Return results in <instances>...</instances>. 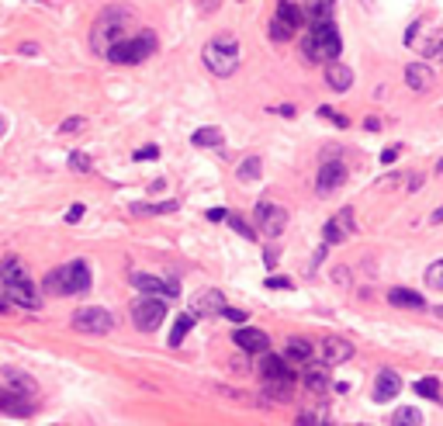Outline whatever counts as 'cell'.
<instances>
[{
	"instance_id": "cell-6",
	"label": "cell",
	"mask_w": 443,
	"mask_h": 426,
	"mask_svg": "<svg viewBox=\"0 0 443 426\" xmlns=\"http://www.w3.org/2000/svg\"><path fill=\"white\" fill-rule=\"evenodd\" d=\"M264 388L267 395H274L277 402L291 398V388H295V371L288 364V357H277V354H264Z\"/></svg>"
},
{
	"instance_id": "cell-40",
	"label": "cell",
	"mask_w": 443,
	"mask_h": 426,
	"mask_svg": "<svg viewBox=\"0 0 443 426\" xmlns=\"http://www.w3.org/2000/svg\"><path fill=\"white\" fill-rule=\"evenodd\" d=\"M156 156H159V149H156V146H146V149H139V153H135V159H156Z\"/></svg>"
},
{
	"instance_id": "cell-10",
	"label": "cell",
	"mask_w": 443,
	"mask_h": 426,
	"mask_svg": "<svg viewBox=\"0 0 443 426\" xmlns=\"http://www.w3.org/2000/svg\"><path fill=\"white\" fill-rule=\"evenodd\" d=\"M346 184V163H339V159H333V163H322L319 166V180H315V191L322 194V197H329L336 187H343Z\"/></svg>"
},
{
	"instance_id": "cell-20",
	"label": "cell",
	"mask_w": 443,
	"mask_h": 426,
	"mask_svg": "<svg viewBox=\"0 0 443 426\" xmlns=\"http://www.w3.org/2000/svg\"><path fill=\"white\" fill-rule=\"evenodd\" d=\"M333 14H336V0H312L308 4L312 21H333Z\"/></svg>"
},
{
	"instance_id": "cell-35",
	"label": "cell",
	"mask_w": 443,
	"mask_h": 426,
	"mask_svg": "<svg viewBox=\"0 0 443 426\" xmlns=\"http://www.w3.org/2000/svg\"><path fill=\"white\" fill-rule=\"evenodd\" d=\"M298 423H302V426H319V423H326V416L308 409V412H302V416H298Z\"/></svg>"
},
{
	"instance_id": "cell-22",
	"label": "cell",
	"mask_w": 443,
	"mask_h": 426,
	"mask_svg": "<svg viewBox=\"0 0 443 426\" xmlns=\"http://www.w3.org/2000/svg\"><path fill=\"white\" fill-rule=\"evenodd\" d=\"M260 173H264V163H260L257 156L243 159V163H239V170H236V177H239L243 184H250V180H260Z\"/></svg>"
},
{
	"instance_id": "cell-13",
	"label": "cell",
	"mask_w": 443,
	"mask_h": 426,
	"mask_svg": "<svg viewBox=\"0 0 443 426\" xmlns=\"http://www.w3.org/2000/svg\"><path fill=\"white\" fill-rule=\"evenodd\" d=\"M353 357V343L343 340V336H326L322 340V364L326 367H336V364H346Z\"/></svg>"
},
{
	"instance_id": "cell-24",
	"label": "cell",
	"mask_w": 443,
	"mask_h": 426,
	"mask_svg": "<svg viewBox=\"0 0 443 426\" xmlns=\"http://www.w3.org/2000/svg\"><path fill=\"white\" fill-rule=\"evenodd\" d=\"M284 357H288V360H308V357H312V343L295 336V340H288V350H284Z\"/></svg>"
},
{
	"instance_id": "cell-26",
	"label": "cell",
	"mask_w": 443,
	"mask_h": 426,
	"mask_svg": "<svg viewBox=\"0 0 443 426\" xmlns=\"http://www.w3.org/2000/svg\"><path fill=\"white\" fill-rule=\"evenodd\" d=\"M277 18H284V21H288V25H295V28H302V21H305V18H302V11L291 4V0H281V4H277Z\"/></svg>"
},
{
	"instance_id": "cell-23",
	"label": "cell",
	"mask_w": 443,
	"mask_h": 426,
	"mask_svg": "<svg viewBox=\"0 0 443 426\" xmlns=\"http://www.w3.org/2000/svg\"><path fill=\"white\" fill-rule=\"evenodd\" d=\"M190 142H194V146H204V149H211V146H222V132H218V128H194Z\"/></svg>"
},
{
	"instance_id": "cell-28",
	"label": "cell",
	"mask_w": 443,
	"mask_h": 426,
	"mask_svg": "<svg viewBox=\"0 0 443 426\" xmlns=\"http://www.w3.org/2000/svg\"><path fill=\"white\" fill-rule=\"evenodd\" d=\"M388 423H391V426H402V423H405V426H419V423H422V412H419V409H398Z\"/></svg>"
},
{
	"instance_id": "cell-7",
	"label": "cell",
	"mask_w": 443,
	"mask_h": 426,
	"mask_svg": "<svg viewBox=\"0 0 443 426\" xmlns=\"http://www.w3.org/2000/svg\"><path fill=\"white\" fill-rule=\"evenodd\" d=\"M163 319H166V302L159 295H146L142 291V298L132 302V322H135L139 333H156L163 326Z\"/></svg>"
},
{
	"instance_id": "cell-41",
	"label": "cell",
	"mask_w": 443,
	"mask_h": 426,
	"mask_svg": "<svg viewBox=\"0 0 443 426\" xmlns=\"http://www.w3.org/2000/svg\"><path fill=\"white\" fill-rule=\"evenodd\" d=\"M80 215H83V204H73V208L66 211V222H77Z\"/></svg>"
},
{
	"instance_id": "cell-16",
	"label": "cell",
	"mask_w": 443,
	"mask_h": 426,
	"mask_svg": "<svg viewBox=\"0 0 443 426\" xmlns=\"http://www.w3.org/2000/svg\"><path fill=\"white\" fill-rule=\"evenodd\" d=\"M4 288H8V298H11V302H18V305H25V309H35V305H39V295H35V288H32L28 278L8 281Z\"/></svg>"
},
{
	"instance_id": "cell-44",
	"label": "cell",
	"mask_w": 443,
	"mask_h": 426,
	"mask_svg": "<svg viewBox=\"0 0 443 426\" xmlns=\"http://www.w3.org/2000/svg\"><path fill=\"white\" fill-rule=\"evenodd\" d=\"M267 288H291L288 278H267Z\"/></svg>"
},
{
	"instance_id": "cell-43",
	"label": "cell",
	"mask_w": 443,
	"mask_h": 426,
	"mask_svg": "<svg viewBox=\"0 0 443 426\" xmlns=\"http://www.w3.org/2000/svg\"><path fill=\"white\" fill-rule=\"evenodd\" d=\"M277 257H281V250H274V246H270V250L264 253V264H267V267H274V264H277Z\"/></svg>"
},
{
	"instance_id": "cell-4",
	"label": "cell",
	"mask_w": 443,
	"mask_h": 426,
	"mask_svg": "<svg viewBox=\"0 0 443 426\" xmlns=\"http://www.w3.org/2000/svg\"><path fill=\"white\" fill-rule=\"evenodd\" d=\"M201 59L204 66L215 73V77H233L236 66H239V46L233 35H215L204 49H201Z\"/></svg>"
},
{
	"instance_id": "cell-38",
	"label": "cell",
	"mask_w": 443,
	"mask_h": 426,
	"mask_svg": "<svg viewBox=\"0 0 443 426\" xmlns=\"http://www.w3.org/2000/svg\"><path fill=\"white\" fill-rule=\"evenodd\" d=\"M208 219H211V222H226V219H229V211H226V208H211V211H208Z\"/></svg>"
},
{
	"instance_id": "cell-42",
	"label": "cell",
	"mask_w": 443,
	"mask_h": 426,
	"mask_svg": "<svg viewBox=\"0 0 443 426\" xmlns=\"http://www.w3.org/2000/svg\"><path fill=\"white\" fill-rule=\"evenodd\" d=\"M395 159H398V146H391V149L381 153V163H395Z\"/></svg>"
},
{
	"instance_id": "cell-48",
	"label": "cell",
	"mask_w": 443,
	"mask_h": 426,
	"mask_svg": "<svg viewBox=\"0 0 443 426\" xmlns=\"http://www.w3.org/2000/svg\"><path fill=\"white\" fill-rule=\"evenodd\" d=\"M4 309H8V298H4V295H0V312H4Z\"/></svg>"
},
{
	"instance_id": "cell-39",
	"label": "cell",
	"mask_w": 443,
	"mask_h": 426,
	"mask_svg": "<svg viewBox=\"0 0 443 426\" xmlns=\"http://www.w3.org/2000/svg\"><path fill=\"white\" fill-rule=\"evenodd\" d=\"M80 125H83V118H66V122L59 125V132H77Z\"/></svg>"
},
{
	"instance_id": "cell-15",
	"label": "cell",
	"mask_w": 443,
	"mask_h": 426,
	"mask_svg": "<svg viewBox=\"0 0 443 426\" xmlns=\"http://www.w3.org/2000/svg\"><path fill=\"white\" fill-rule=\"evenodd\" d=\"M326 84H329V87L336 90V94H346V90L353 87V70L333 59V63L326 66Z\"/></svg>"
},
{
	"instance_id": "cell-31",
	"label": "cell",
	"mask_w": 443,
	"mask_h": 426,
	"mask_svg": "<svg viewBox=\"0 0 443 426\" xmlns=\"http://www.w3.org/2000/svg\"><path fill=\"white\" fill-rule=\"evenodd\" d=\"M322 236H326V243H343L350 233H346V229H343L336 219H329V222H326V229H322Z\"/></svg>"
},
{
	"instance_id": "cell-14",
	"label": "cell",
	"mask_w": 443,
	"mask_h": 426,
	"mask_svg": "<svg viewBox=\"0 0 443 426\" xmlns=\"http://www.w3.org/2000/svg\"><path fill=\"white\" fill-rule=\"evenodd\" d=\"M398 391H402V378H398L395 371H381V374L374 378V391H371V398H374V402H391Z\"/></svg>"
},
{
	"instance_id": "cell-30",
	"label": "cell",
	"mask_w": 443,
	"mask_h": 426,
	"mask_svg": "<svg viewBox=\"0 0 443 426\" xmlns=\"http://www.w3.org/2000/svg\"><path fill=\"white\" fill-rule=\"evenodd\" d=\"M426 284H429L433 291H443V260H436V264L426 267Z\"/></svg>"
},
{
	"instance_id": "cell-27",
	"label": "cell",
	"mask_w": 443,
	"mask_h": 426,
	"mask_svg": "<svg viewBox=\"0 0 443 426\" xmlns=\"http://www.w3.org/2000/svg\"><path fill=\"white\" fill-rule=\"evenodd\" d=\"M291 35H295V25H288L284 18L274 14V21H270V39H274V42H288Z\"/></svg>"
},
{
	"instance_id": "cell-25",
	"label": "cell",
	"mask_w": 443,
	"mask_h": 426,
	"mask_svg": "<svg viewBox=\"0 0 443 426\" xmlns=\"http://www.w3.org/2000/svg\"><path fill=\"white\" fill-rule=\"evenodd\" d=\"M194 319H197V316L190 312V316H180V319L173 322V333H170V343H173V347H180V343H184V336L190 333V326H194Z\"/></svg>"
},
{
	"instance_id": "cell-36",
	"label": "cell",
	"mask_w": 443,
	"mask_h": 426,
	"mask_svg": "<svg viewBox=\"0 0 443 426\" xmlns=\"http://www.w3.org/2000/svg\"><path fill=\"white\" fill-rule=\"evenodd\" d=\"M319 115H322V118H329L333 125H339V128H346V118H343V115H336L333 108H319Z\"/></svg>"
},
{
	"instance_id": "cell-19",
	"label": "cell",
	"mask_w": 443,
	"mask_h": 426,
	"mask_svg": "<svg viewBox=\"0 0 443 426\" xmlns=\"http://www.w3.org/2000/svg\"><path fill=\"white\" fill-rule=\"evenodd\" d=\"M388 302L395 309H426V298L419 291H408V288H391L388 291Z\"/></svg>"
},
{
	"instance_id": "cell-46",
	"label": "cell",
	"mask_w": 443,
	"mask_h": 426,
	"mask_svg": "<svg viewBox=\"0 0 443 426\" xmlns=\"http://www.w3.org/2000/svg\"><path fill=\"white\" fill-rule=\"evenodd\" d=\"M429 222H433V226H440V222H443V208H436V211H433V215H429Z\"/></svg>"
},
{
	"instance_id": "cell-33",
	"label": "cell",
	"mask_w": 443,
	"mask_h": 426,
	"mask_svg": "<svg viewBox=\"0 0 443 426\" xmlns=\"http://www.w3.org/2000/svg\"><path fill=\"white\" fill-rule=\"evenodd\" d=\"M226 222H229V226H233V229H236L239 236H246V240H257V229H253V226H246L243 219H236V215H229Z\"/></svg>"
},
{
	"instance_id": "cell-50",
	"label": "cell",
	"mask_w": 443,
	"mask_h": 426,
	"mask_svg": "<svg viewBox=\"0 0 443 426\" xmlns=\"http://www.w3.org/2000/svg\"><path fill=\"white\" fill-rule=\"evenodd\" d=\"M364 4H367V8H374V0H364Z\"/></svg>"
},
{
	"instance_id": "cell-12",
	"label": "cell",
	"mask_w": 443,
	"mask_h": 426,
	"mask_svg": "<svg viewBox=\"0 0 443 426\" xmlns=\"http://www.w3.org/2000/svg\"><path fill=\"white\" fill-rule=\"evenodd\" d=\"M233 340H236V347H239V350H246V354H267V350H270V336H267L264 329L239 326V329L233 333Z\"/></svg>"
},
{
	"instance_id": "cell-17",
	"label": "cell",
	"mask_w": 443,
	"mask_h": 426,
	"mask_svg": "<svg viewBox=\"0 0 443 426\" xmlns=\"http://www.w3.org/2000/svg\"><path fill=\"white\" fill-rule=\"evenodd\" d=\"M222 309H226V298H222V291H215V288H208L194 298V316H215Z\"/></svg>"
},
{
	"instance_id": "cell-11",
	"label": "cell",
	"mask_w": 443,
	"mask_h": 426,
	"mask_svg": "<svg viewBox=\"0 0 443 426\" xmlns=\"http://www.w3.org/2000/svg\"><path fill=\"white\" fill-rule=\"evenodd\" d=\"M128 281H132V288H139V291H146V295H166V298H173V295L180 291V284H177L173 278H156V274H132Z\"/></svg>"
},
{
	"instance_id": "cell-5",
	"label": "cell",
	"mask_w": 443,
	"mask_h": 426,
	"mask_svg": "<svg viewBox=\"0 0 443 426\" xmlns=\"http://www.w3.org/2000/svg\"><path fill=\"white\" fill-rule=\"evenodd\" d=\"M128 28H132V21H128V11H121V8H111V11H104L101 18H97V25H94V35H90V46H94V52H108L115 42H121L125 35H128Z\"/></svg>"
},
{
	"instance_id": "cell-47",
	"label": "cell",
	"mask_w": 443,
	"mask_h": 426,
	"mask_svg": "<svg viewBox=\"0 0 443 426\" xmlns=\"http://www.w3.org/2000/svg\"><path fill=\"white\" fill-rule=\"evenodd\" d=\"M215 4H218V0H201V8H204V11H211Z\"/></svg>"
},
{
	"instance_id": "cell-49",
	"label": "cell",
	"mask_w": 443,
	"mask_h": 426,
	"mask_svg": "<svg viewBox=\"0 0 443 426\" xmlns=\"http://www.w3.org/2000/svg\"><path fill=\"white\" fill-rule=\"evenodd\" d=\"M436 316H440V319H443V305H436Z\"/></svg>"
},
{
	"instance_id": "cell-37",
	"label": "cell",
	"mask_w": 443,
	"mask_h": 426,
	"mask_svg": "<svg viewBox=\"0 0 443 426\" xmlns=\"http://www.w3.org/2000/svg\"><path fill=\"white\" fill-rule=\"evenodd\" d=\"M222 316H226L229 322H243V319H246V312H239V309H229V305L222 309Z\"/></svg>"
},
{
	"instance_id": "cell-32",
	"label": "cell",
	"mask_w": 443,
	"mask_h": 426,
	"mask_svg": "<svg viewBox=\"0 0 443 426\" xmlns=\"http://www.w3.org/2000/svg\"><path fill=\"white\" fill-rule=\"evenodd\" d=\"M415 391H419L422 398H440V381H436V378H419V381H415Z\"/></svg>"
},
{
	"instance_id": "cell-1",
	"label": "cell",
	"mask_w": 443,
	"mask_h": 426,
	"mask_svg": "<svg viewBox=\"0 0 443 426\" xmlns=\"http://www.w3.org/2000/svg\"><path fill=\"white\" fill-rule=\"evenodd\" d=\"M339 52H343V42H339L336 25L333 21H312V32L302 42V56L308 63H333Z\"/></svg>"
},
{
	"instance_id": "cell-3",
	"label": "cell",
	"mask_w": 443,
	"mask_h": 426,
	"mask_svg": "<svg viewBox=\"0 0 443 426\" xmlns=\"http://www.w3.org/2000/svg\"><path fill=\"white\" fill-rule=\"evenodd\" d=\"M152 52H156V35H152L149 28H139L135 35H125L121 42H115V46L104 52V59L121 63V66H135V63L149 59Z\"/></svg>"
},
{
	"instance_id": "cell-29",
	"label": "cell",
	"mask_w": 443,
	"mask_h": 426,
	"mask_svg": "<svg viewBox=\"0 0 443 426\" xmlns=\"http://www.w3.org/2000/svg\"><path fill=\"white\" fill-rule=\"evenodd\" d=\"M177 201H163V204H132L135 215H166V211H173Z\"/></svg>"
},
{
	"instance_id": "cell-45",
	"label": "cell",
	"mask_w": 443,
	"mask_h": 426,
	"mask_svg": "<svg viewBox=\"0 0 443 426\" xmlns=\"http://www.w3.org/2000/svg\"><path fill=\"white\" fill-rule=\"evenodd\" d=\"M277 115H281V118H295V108H291V104H281Z\"/></svg>"
},
{
	"instance_id": "cell-21",
	"label": "cell",
	"mask_w": 443,
	"mask_h": 426,
	"mask_svg": "<svg viewBox=\"0 0 443 426\" xmlns=\"http://www.w3.org/2000/svg\"><path fill=\"white\" fill-rule=\"evenodd\" d=\"M305 388L308 391H326L329 388V371L326 367H308L305 371Z\"/></svg>"
},
{
	"instance_id": "cell-18",
	"label": "cell",
	"mask_w": 443,
	"mask_h": 426,
	"mask_svg": "<svg viewBox=\"0 0 443 426\" xmlns=\"http://www.w3.org/2000/svg\"><path fill=\"white\" fill-rule=\"evenodd\" d=\"M405 84L412 90H429L433 87V70L426 63H412V66H405Z\"/></svg>"
},
{
	"instance_id": "cell-2",
	"label": "cell",
	"mask_w": 443,
	"mask_h": 426,
	"mask_svg": "<svg viewBox=\"0 0 443 426\" xmlns=\"http://www.w3.org/2000/svg\"><path fill=\"white\" fill-rule=\"evenodd\" d=\"M42 288H46V295H56V298L59 295H83V291H90V267L83 260H73L66 267H56V271L46 274Z\"/></svg>"
},
{
	"instance_id": "cell-34",
	"label": "cell",
	"mask_w": 443,
	"mask_h": 426,
	"mask_svg": "<svg viewBox=\"0 0 443 426\" xmlns=\"http://www.w3.org/2000/svg\"><path fill=\"white\" fill-rule=\"evenodd\" d=\"M70 166H73L77 173H87V170H90V156H87V153H73V156H70Z\"/></svg>"
},
{
	"instance_id": "cell-8",
	"label": "cell",
	"mask_w": 443,
	"mask_h": 426,
	"mask_svg": "<svg viewBox=\"0 0 443 426\" xmlns=\"http://www.w3.org/2000/svg\"><path fill=\"white\" fill-rule=\"evenodd\" d=\"M253 222H257V229H260L264 236L277 240V236L288 229V208L270 204V201H260V204H257V211H253Z\"/></svg>"
},
{
	"instance_id": "cell-9",
	"label": "cell",
	"mask_w": 443,
	"mask_h": 426,
	"mask_svg": "<svg viewBox=\"0 0 443 426\" xmlns=\"http://www.w3.org/2000/svg\"><path fill=\"white\" fill-rule=\"evenodd\" d=\"M73 329L80 333H90V336H104L115 329V316L108 309H97V305H87L80 312H73Z\"/></svg>"
}]
</instances>
